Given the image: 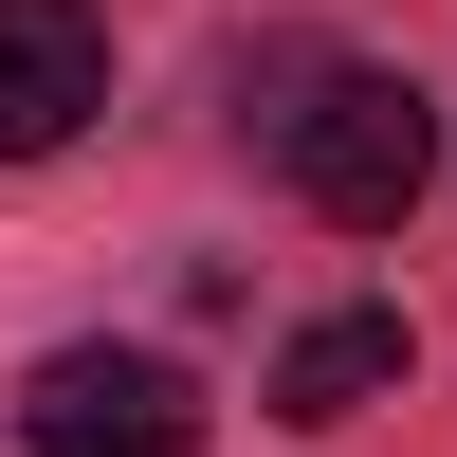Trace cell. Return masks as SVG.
Wrapping results in <instances>:
<instances>
[{"label": "cell", "instance_id": "1", "mask_svg": "<svg viewBox=\"0 0 457 457\" xmlns=\"http://www.w3.org/2000/svg\"><path fill=\"white\" fill-rule=\"evenodd\" d=\"M275 165H293V202H312V220L385 238V220H403V202L439 183V110H421V73H366V55H329L312 92H293Z\"/></svg>", "mask_w": 457, "mask_h": 457}, {"label": "cell", "instance_id": "2", "mask_svg": "<svg viewBox=\"0 0 457 457\" xmlns=\"http://www.w3.org/2000/svg\"><path fill=\"white\" fill-rule=\"evenodd\" d=\"M19 457H202V385L165 348H55L19 385Z\"/></svg>", "mask_w": 457, "mask_h": 457}, {"label": "cell", "instance_id": "3", "mask_svg": "<svg viewBox=\"0 0 457 457\" xmlns=\"http://www.w3.org/2000/svg\"><path fill=\"white\" fill-rule=\"evenodd\" d=\"M92 110H110V19L92 0H0V165L73 146Z\"/></svg>", "mask_w": 457, "mask_h": 457}, {"label": "cell", "instance_id": "4", "mask_svg": "<svg viewBox=\"0 0 457 457\" xmlns=\"http://www.w3.org/2000/svg\"><path fill=\"white\" fill-rule=\"evenodd\" d=\"M385 385H403V312H329L275 348V421H366Z\"/></svg>", "mask_w": 457, "mask_h": 457}]
</instances>
